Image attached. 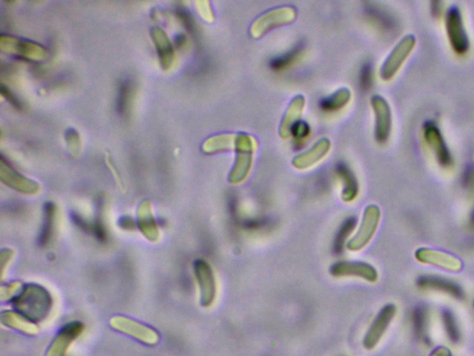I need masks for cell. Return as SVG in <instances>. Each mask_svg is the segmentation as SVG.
<instances>
[{
  "label": "cell",
  "instance_id": "20",
  "mask_svg": "<svg viewBox=\"0 0 474 356\" xmlns=\"http://www.w3.org/2000/svg\"><path fill=\"white\" fill-rule=\"evenodd\" d=\"M139 227L147 239L156 241L158 238V225L150 210L149 203L144 202L138 211Z\"/></svg>",
  "mask_w": 474,
  "mask_h": 356
},
{
  "label": "cell",
  "instance_id": "21",
  "mask_svg": "<svg viewBox=\"0 0 474 356\" xmlns=\"http://www.w3.org/2000/svg\"><path fill=\"white\" fill-rule=\"evenodd\" d=\"M337 172L343 181L342 199L344 202H350L356 199L359 193V185L353 172L344 163L338 164Z\"/></svg>",
  "mask_w": 474,
  "mask_h": 356
},
{
  "label": "cell",
  "instance_id": "7",
  "mask_svg": "<svg viewBox=\"0 0 474 356\" xmlns=\"http://www.w3.org/2000/svg\"><path fill=\"white\" fill-rule=\"evenodd\" d=\"M397 313V308L392 303L384 306L373 320L372 325L367 331L366 335L364 337L363 345L365 349L373 350L375 349L376 345L380 342L381 339L383 338L384 333L389 328L390 323L392 322L393 318Z\"/></svg>",
  "mask_w": 474,
  "mask_h": 356
},
{
  "label": "cell",
  "instance_id": "3",
  "mask_svg": "<svg viewBox=\"0 0 474 356\" xmlns=\"http://www.w3.org/2000/svg\"><path fill=\"white\" fill-rule=\"evenodd\" d=\"M297 19V11L294 8L281 7L273 8L259 16L250 27V33L254 38H261L270 30L283 25L292 24Z\"/></svg>",
  "mask_w": 474,
  "mask_h": 356
},
{
  "label": "cell",
  "instance_id": "36",
  "mask_svg": "<svg viewBox=\"0 0 474 356\" xmlns=\"http://www.w3.org/2000/svg\"><path fill=\"white\" fill-rule=\"evenodd\" d=\"M471 225H472L473 229H474V211L472 217H471Z\"/></svg>",
  "mask_w": 474,
  "mask_h": 356
},
{
  "label": "cell",
  "instance_id": "13",
  "mask_svg": "<svg viewBox=\"0 0 474 356\" xmlns=\"http://www.w3.org/2000/svg\"><path fill=\"white\" fill-rule=\"evenodd\" d=\"M83 325L81 322L66 325L56 336L46 356H66L70 346L83 333Z\"/></svg>",
  "mask_w": 474,
  "mask_h": 356
},
{
  "label": "cell",
  "instance_id": "2",
  "mask_svg": "<svg viewBox=\"0 0 474 356\" xmlns=\"http://www.w3.org/2000/svg\"><path fill=\"white\" fill-rule=\"evenodd\" d=\"M256 149V142L252 136L245 133L238 134L235 165L228 177L231 184L237 185L247 178L252 165L253 152Z\"/></svg>",
  "mask_w": 474,
  "mask_h": 356
},
{
  "label": "cell",
  "instance_id": "31",
  "mask_svg": "<svg viewBox=\"0 0 474 356\" xmlns=\"http://www.w3.org/2000/svg\"><path fill=\"white\" fill-rule=\"evenodd\" d=\"M131 93L130 83L126 82L122 83L121 90H120L119 97V108L121 113H124L128 102H129V96Z\"/></svg>",
  "mask_w": 474,
  "mask_h": 356
},
{
  "label": "cell",
  "instance_id": "26",
  "mask_svg": "<svg viewBox=\"0 0 474 356\" xmlns=\"http://www.w3.org/2000/svg\"><path fill=\"white\" fill-rule=\"evenodd\" d=\"M443 323H444L446 331L450 341L457 343L461 339V331H459L458 323L455 317L450 311L443 312Z\"/></svg>",
  "mask_w": 474,
  "mask_h": 356
},
{
  "label": "cell",
  "instance_id": "6",
  "mask_svg": "<svg viewBox=\"0 0 474 356\" xmlns=\"http://www.w3.org/2000/svg\"><path fill=\"white\" fill-rule=\"evenodd\" d=\"M194 272L200 291V303L203 307H210L216 298V281L213 269L207 261L197 259L194 263Z\"/></svg>",
  "mask_w": 474,
  "mask_h": 356
},
{
  "label": "cell",
  "instance_id": "30",
  "mask_svg": "<svg viewBox=\"0 0 474 356\" xmlns=\"http://www.w3.org/2000/svg\"><path fill=\"white\" fill-rule=\"evenodd\" d=\"M309 127L305 122H298L292 128L291 135L294 136L295 140L302 141L309 136Z\"/></svg>",
  "mask_w": 474,
  "mask_h": 356
},
{
  "label": "cell",
  "instance_id": "11",
  "mask_svg": "<svg viewBox=\"0 0 474 356\" xmlns=\"http://www.w3.org/2000/svg\"><path fill=\"white\" fill-rule=\"evenodd\" d=\"M415 257L420 263L432 264L448 271L459 272L462 269L461 261L458 258L439 250L423 248L417 250Z\"/></svg>",
  "mask_w": 474,
  "mask_h": 356
},
{
  "label": "cell",
  "instance_id": "8",
  "mask_svg": "<svg viewBox=\"0 0 474 356\" xmlns=\"http://www.w3.org/2000/svg\"><path fill=\"white\" fill-rule=\"evenodd\" d=\"M447 31L451 46L458 54H464L469 49V39L462 22L461 10L452 7L447 14Z\"/></svg>",
  "mask_w": 474,
  "mask_h": 356
},
{
  "label": "cell",
  "instance_id": "29",
  "mask_svg": "<svg viewBox=\"0 0 474 356\" xmlns=\"http://www.w3.org/2000/svg\"><path fill=\"white\" fill-rule=\"evenodd\" d=\"M24 288V286L21 282H14L10 285L1 286V289H0L1 300L4 302V300H15Z\"/></svg>",
  "mask_w": 474,
  "mask_h": 356
},
{
  "label": "cell",
  "instance_id": "24",
  "mask_svg": "<svg viewBox=\"0 0 474 356\" xmlns=\"http://www.w3.org/2000/svg\"><path fill=\"white\" fill-rule=\"evenodd\" d=\"M55 219V206L52 203H47L44 206V218L43 228H42L40 238H39V243L42 246H46L51 239L53 234V225H54Z\"/></svg>",
  "mask_w": 474,
  "mask_h": 356
},
{
  "label": "cell",
  "instance_id": "35",
  "mask_svg": "<svg viewBox=\"0 0 474 356\" xmlns=\"http://www.w3.org/2000/svg\"><path fill=\"white\" fill-rule=\"evenodd\" d=\"M431 356H451V355L447 348H439V349L434 350Z\"/></svg>",
  "mask_w": 474,
  "mask_h": 356
},
{
  "label": "cell",
  "instance_id": "19",
  "mask_svg": "<svg viewBox=\"0 0 474 356\" xmlns=\"http://www.w3.org/2000/svg\"><path fill=\"white\" fill-rule=\"evenodd\" d=\"M1 322L3 325L8 327L21 331L27 335H36L38 333V325L18 312H5L1 314Z\"/></svg>",
  "mask_w": 474,
  "mask_h": 356
},
{
  "label": "cell",
  "instance_id": "14",
  "mask_svg": "<svg viewBox=\"0 0 474 356\" xmlns=\"http://www.w3.org/2000/svg\"><path fill=\"white\" fill-rule=\"evenodd\" d=\"M423 133H425V138L427 142L429 147L433 149L434 154L436 156L437 161L441 165L448 167L452 163V158H451L450 150L446 146L444 138L439 127L433 122H426L425 127H423Z\"/></svg>",
  "mask_w": 474,
  "mask_h": 356
},
{
  "label": "cell",
  "instance_id": "9",
  "mask_svg": "<svg viewBox=\"0 0 474 356\" xmlns=\"http://www.w3.org/2000/svg\"><path fill=\"white\" fill-rule=\"evenodd\" d=\"M415 43L416 40L414 35H407L393 49L382 66L381 77L384 80L391 79L397 74L404 61L411 54Z\"/></svg>",
  "mask_w": 474,
  "mask_h": 356
},
{
  "label": "cell",
  "instance_id": "33",
  "mask_svg": "<svg viewBox=\"0 0 474 356\" xmlns=\"http://www.w3.org/2000/svg\"><path fill=\"white\" fill-rule=\"evenodd\" d=\"M14 252L11 250H2L1 256H0V264H1V273L2 275L4 274V269L6 266L10 263L11 259H13Z\"/></svg>",
  "mask_w": 474,
  "mask_h": 356
},
{
  "label": "cell",
  "instance_id": "15",
  "mask_svg": "<svg viewBox=\"0 0 474 356\" xmlns=\"http://www.w3.org/2000/svg\"><path fill=\"white\" fill-rule=\"evenodd\" d=\"M330 147L331 143L328 138H320L311 149L307 150L302 154L297 155L293 160L292 164L295 168L300 170L309 168V167L314 165L318 161L322 160L327 154Z\"/></svg>",
  "mask_w": 474,
  "mask_h": 356
},
{
  "label": "cell",
  "instance_id": "25",
  "mask_svg": "<svg viewBox=\"0 0 474 356\" xmlns=\"http://www.w3.org/2000/svg\"><path fill=\"white\" fill-rule=\"evenodd\" d=\"M427 311L425 308L419 307L414 313V327L418 338L425 343H429Z\"/></svg>",
  "mask_w": 474,
  "mask_h": 356
},
{
  "label": "cell",
  "instance_id": "28",
  "mask_svg": "<svg viewBox=\"0 0 474 356\" xmlns=\"http://www.w3.org/2000/svg\"><path fill=\"white\" fill-rule=\"evenodd\" d=\"M356 225V219L350 218L344 222L342 225L341 229H340L338 234H337L336 243H334V249L336 252H341L343 249V245L345 243V238L352 232L354 227Z\"/></svg>",
  "mask_w": 474,
  "mask_h": 356
},
{
  "label": "cell",
  "instance_id": "23",
  "mask_svg": "<svg viewBox=\"0 0 474 356\" xmlns=\"http://www.w3.org/2000/svg\"><path fill=\"white\" fill-rule=\"evenodd\" d=\"M350 97L351 93L348 88L340 89L336 93L323 99L320 102V108L327 111L339 110L350 102Z\"/></svg>",
  "mask_w": 474,
  "mask_h": 356
},
{
  "label": "cell",
  "instance_id": "34",
  "mask_svg": "<svg viewBox=\"0 0 474 356\" xmlns=\"http://www.w3.org/2000/svg\"><path fill=\"white\" fill-rule=\"evenodd\" d=\"M465 180V185L467 186H474V170H469V171L466 172V175H465L464 177Z\"/></svg>",
  "mask_w": 474,
  "mask_h": 356
},
{
  "label": "cell",
  "instance_id": "5",
  "mask_svg": "<svg viewBox=\"0 0 474 356\" xmlns=\"http://www.w3.org/2000/svg\"><path fill=\"white\" fill-rule=\"evenodd\" d=\"M111 327L120 332L133 337L138 341L147 345H156L160 342V335L149 325L142 324L128 317L118 316L111 320Z\"/></svg>",
  "mask_w": 474,
  "mask_h": 356
},
{
  "label": "cell",
  "instance_id": "1",
  "mask_svg": "<svg viewBox=\"0 0 474 356\" xmlns=\"http://www.w3.org/2000/svg\"><path fill=\"white\" fill-rule=\"evenodd\" d=\"M18 313L31 320L39 322L46 319L52 308V298L46 289L35 284L25 286L19 296L13 300Z\"/></svg>",
  "mask_w": 474,
  "mask_h": 356
},
{
  "label": "cell",
  "instance_id": "17",
  "mask_svg": "<svg viewBox=\"0 0 474 356\" xmlns=\"http://www.w3.org/2000/svg\"><path fill=\"white\" fill-rule=\"evenodd\" d=\"M417 284L420 289H436V291L446 292L457 299H462L464 296V291L457 284L450 280H443V278L425 275L419 278Z\"/></svg>",
  "mask_w": 474,
  "mask_h": 356
},
{
  "label": "cell",
  "instance_id": "27",
  "mask_svg": "<svg viewBox=\"0 0 474 356\" xmlns=\"http://www.w3.org/2000/svg\"><path fill=\"white\" fill-rule=\"evenodd\" d=\"M301 47H302L301 44L300 46V44H297L294 49L290 50V51L281 56V57L275 58V60L270 63V65H272L273 69L279 70L286 68V67L288 66L289 64H291L295 58L297 57V55L300 54Z\"/></svg>",
  "mask_w": 474,
  "mask_h": 356
},
{
  "label": "cell",
  "instance_id": "4",
  "mask_svg": "<svg viewBox=\"0 0 474 356\" xmlns=\"http://www.w3.org/2000/svg\"><path fill=\"white\" fill-rule=\"evenodd\" d=\"M380 218L381 211L378 206H368L365 209L363 218L358 232L348 242V250L350 252H359L366 247L377 230Z\"/></svg>",
  "mask_w": 474,
  "mask_h": 356
},
{
  "label": "cell",
  "instance_id": "12",
  "mask_svg": "<svg viewBox=\"0 0 474 356\" xmlns=\"http://www.w3.org/2000/svg\"><path fill=\"white\" fill-rule=\"evenodd\" d=\"M372 106L376 117L375 136L378 142L384 143L389 139L391 131V110L386 100L381 96L372 97Z\"/></svg>",
  "mask_w": 474,
  "mask_h": 356
},
{
  "label": "cell",
  "instance_id": "16",
  "mask_svg": "<svg viewBox=\"0 0 474 356\" xmlns=\"http://www.w3.org/2000/svg\"><path fill=\"white\" fill-rule=\"evenodd\" d=\"M305 106V99L302 95H298L291 100L280 125V136L281 138L286 139L291 136L292 128L297 122H300L302 111Z\"/></svg>",
  "mask_w": 474,
  "mask_h": 356
},
{
  "label": "cell",
  "instance_id": "10",
  "mask_svg": "<svg viewBox=\"0 0 474 356\" xmlns=\"http://www.w3.org/2000/svg\"><path fill=\"white\" fill-rule=\"evenodd\" d=\"M330 274L334 277H361L372 283L378 280L375 267L363 261H338L331 266Z\"/></svg>",
  "mask_w": 474,
  "mask_h": 356
},
{
  "label": "cell",
  "instance_id": "18",
  "mask_svg": "<svg viewBox=\"0 0 474 356\" xmlns=\"http://www.w3.org/2000/svg\"><path fill=\"white\" fill-rule=\"evenodd\" d=\"M1 177L3 182L22 193L35 194L39 191L38 184L17 174L10 167H8L7 171L2 167Z\"/></svg>",
  "mask_w": 474,
  "mask_h": 356
},
{
  "label": "cell",
  "instance_id": "32",
  "mask_svg": "<svg viewBox=\"0 0 474 356\" xmlns=\"http://www.w3.org/2000/svg\"><path fill=\"white\" fill-rule=\"evenodd\" d=\"M373 70L370 63H366L361 69V86L363 89L370 88L373 81Z\"/></svg>",
  "mask_w": 474,
  "mask_h": 356
},
{
  "label": "cell",
  "instance_id": "22",
  "mask_svg": "<svg viewBox=\"0 0 474 356\" xmlns=\"http://www.w3.org/2000/svg\"><path fill=\"white\" fill-rule=\"evenodd\" d=\"M237 139H238V134L213 136V138L208 139L206 143L203 145V150L206 153H214L229 149L236 150Z\"/></svg>",
  "mask_w": 474,
  "mask_h": 356
}]
</instances>
